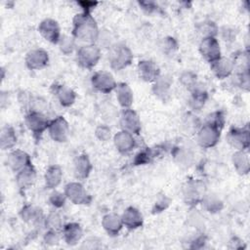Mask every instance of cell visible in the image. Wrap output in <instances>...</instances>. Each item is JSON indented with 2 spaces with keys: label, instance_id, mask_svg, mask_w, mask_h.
Returning <instances> with one entry per match:
<instances>
[{
  "label": "cell",
  "instance_id": "obj_1",
  "mask_svg": "<svg viewBox=\"0 0 250 250\" xmlns=\"http://www.w3.org/2000/svg\"><path fill=\"white\" fill-rule=\"evenodd\" d=\"M73 34L76 38L89 43L97 40L99 31L95 21L87 14L77 15L74 19Z\"/></svg>",
  "mask_w": 250,
  "mask_h": 250
},
{
  "label": "cell",
  "instance_id": "obj_2",
  "mask_svg": "<svg viewBox=\"0 0 250 250\" xmlns=\"http://www.w3.org/2000/svg\"><path fill=\"white\" fill-rule=\"evenodd\" d=\"M108 60L111 67L119 70L131 63L133 55L128 47L124 45H117L111 49Z\"/></svg>",
  "mask_w": 250,
  "mask_h": 250
},
{
  "label": "cell",
  "instance_id": "obj_3",
  "mask_svg": "<svg viewBox=\"0 0 250 250\" xmlns=\"http://www.w3.org/2000/svg\"><path fill=\"white\" fill-rule=\"evenodd\" d=\"M100 49L93 44L85 45L81 47L77 52V62L82 67L85 68H91L95 66L100 60Z\"/></svg>",
  "mask_w": 250,
  "mask_h": 250
},
{
  "label": "cell",
  "instance_id": "obj_4",
  "mask_svg": "<svg viewBox=\"0 0 250 250\" xmlns=\"http://www.w3.org/2000/svg\"><path fill=\"white\" fill-rule=\"evenodd\" d=\"M199 51L209 62H214L221 58L220 45L215 37H204L200 43Z\"/></svg>",
  "mask_w": 250,
  "mask_h": 250
},
{
  "label": "cell",
  "instance_id": "obj_5",
  "mask_svg": "<svg viewBox=\"0 0 250 250\" xmlns=\"http://www.w3.org/2000/svg\"><path fill=\"white\" fill-rule=\"evenodd\" d=\"M64 194L74 204H88L91 200L90 195L79 183H70L66 185Z\"/></svg>",
  "mask_w": 250,
  "mask_h": 250
},
{
  "label": "cell",
  "instance_id": "obj_6",
  "mask_svg": "<svg viewBox=\"0 0 250 250\" xmlns=\"http://www.w3.org/2000/svg\"><path fill=\"white\" fill-rule=\"evenodd\" d=\"M92 84L98 91L103 93H109L117 86L113 76L106 71L95 73L92 77Z\"/></svg>",
  "mask_w": 250,
  "mask_h": 250
},
{
  "label": "cell",
  "instance_id": "obj_7",
  "mask_svg": "<svg viewBox=\"0 0 250 250\" xmlns=\"http://www.w3.org/2000/svg\"><path fill=\"white\" fill-rule=\"evenodd\" d=\"M25 124L34 136H40L49 127L46 117L38 111H30L25 117Z\"/></svg>",
  "mask_w": 250,
  "mask_h": 250
},
{
  "label": "cell",
  "instance_id": "obj_8",
  "mask_svg": "<svg viewBox=\"0 0 250 250\" xmlns=\"http://www.w3.org/2000/svg\"><path fill=\"white\" fill-rule=\"evenodd\" d=\"M220 138V130L212 125H204L198 132L197 140L201 146L211 147L214 146Z\"/></svg>",
  "mask_w": 250,
  "mask_h": 250
},
{
  "label": "cell",
  "instance_id": "obj_9",
  "mask_svg": "<svg viewBox=\"0 0 250 250\" xmlns=\"http://www.w3.org/2000/svg\"><path fill=\"white\" fill-rule=\"evenodd\" d=\"M49 133L56 142H65L68 136V124L62 116L57 117L49 124Z\"/></svg>",
  "mask_w": 250,
  "mask_h": 250
},
{
  "label": "cell",
  "instance_id": "obj_10",
  "mask_svg": "<svg viewBox=\"0 0 250 250\" xmlns=\"http://www.w3.org/2000/svg\"><path fill=\"white\" fill-rule=\"evenodd\" d=\"M121 126L124 131L131 134H139L141 131V121L139 116L130 108H125V110L122 112Z\"/></svg>",
  "mask_w": 250,
  "mask_h": 250
},
{
  "label": "cell",
  "instance_id": "obj_11",
  "mask_svg": "<svg viewBox=\"0 0 250 250\" xmlns=\"http://www.w3.org/2000/svg\"><path fill=\"white\" fill-rule=\"evenodd\" d=\"M48 53L43 49H34L27 53L25 62L30 69L43 68L48 63Z\"/></svg>",
  "mask_w": 250,
  "mask_h": 250
},
{
  "label": "cell",
  "instance_id": "obj_12",
  "mask_svg": "<svg viewBox=\"0 0 250 250\" xmlns=\"http://www.w3.org/2000/svg\"><path fill=\"white\" fill-rule=\"evenodd\" d=\"M39 31L42 36L51 43H58L61 39L60 27L57 21L53 20H45L42 21L39 25Z\"/></svg>",
  "mask_w": 250,
  "mask_h": 250
},
{
  "label": "cell",
  "instance_id": "obj_13",
  "mask_svg": "<svg viewBox=\"0 0 250 250\" xmlns=\"http://www.w3.org/2000/svg\"><path fill=\"white\" fill-rule=\"evenodd\" d=\"M8 166L15 172H19L30 165L29 156L22 150H14L7 157Z\"/></svg>",
  "mask_w": 250,
  "mask_h": 250
},
{
  "label": "cell",
  "instance_id": "obj_14",
  "mask_svg": "<svg viewBox=\"0 0 250 250\" xmlns=\"http://www.w3.org/2000/svg\"><path fill=\"white\" fill-rule=\"evenodd\" d=\"M229 143L235 148L243 150L248 146L249 138L248 131H244L238 128H232L228 135Z\"/></svg>",
  "mask_w": 250,
  "mask_h": 250
},
{
  "label": "cell",
  "instance_id": "obj_15",
  "mask_svg": "<svg viewBox=\"0 0 250 250\" xmlns=\"http://www.w3.org/2000/svg\"><path fill=\"white\" fill-rule=\"evenodd\" d=\"M83 234L82 228L77 223H70L62 228L63 240L68 245H75L81 239Z\"/></svg>",
  "mask_w": 250,
  "mask_h": 250
},
{
  "label": "cell",
  "instance_id": "obj_16",
  "mask_svg": "<svg viewBox=\"0 0 250 250\" xmlns=\"http://www.w3.org/2000/svg\"><path fill=\"white\" fill-rule=\"evenodd\" d=\"M123 226L129 229H135L143 225V216L138 209L134 207L127 208L121 216Z\"/></svg>",
  "mask_w": 250,
  "mask_h": 250
},
{
  "label": "cell",
  "instance_id": "obj_17",
  "mask_svg": "<svg viewBox=\"0 0 250 250\" xmlns=\"http://www.w3.org/2000/svg\"><path fill=\"white\" fill-rule=\"evenodd\" d=\"M140 76L147 82L155 81L159 77V68L151 61H142L138 65Z\"/></svg>",
  "mask_w": 250,
  "mask_h": 250
},
{
  "label": "cell",
  "instance_id": "obj_18",
  "mask_svg": "<svg viewBox=\"0 0 250 250\" xmlns=\"http://www.w3.org/2000/svg\"><path fill=\"white\" fill-rule=\"evenodd\" d=\"M102 225L104 230L111 236H115L119 233L123 227L122 219L116 214H107L104 217Z\"/></svg>",
  "mask_w": 250,
  "mask_h": 250
},
{
  "label": "cell",
  "instance_id": "obj_19",
  "mask_svg": "<svg viewBox=\"0 0 250 250\" xmlns=\"http://www.w3.org/2000/svg\"><path fill=\"white\" fill-rule=\"evenodd\" d=\"M114 144L116 148L122 152L126 153L132 150V148L135 146V141L131 133L126 132V131H121L117 133L114 137Z\"/></svg>",
  "mask_w": 250,
  "mask_h": 250
},
{
  "label": "cell",
  "instance_id": "obj_20",
  "mask_svg": "<svg viewBox=\"0 0 250 250\" xmlns=\"http://www.w3.org/2000/svg\"><path fill=\"white\" fill-rule=\"evenodd\" d=\"M35 170L30 164L18 172L17 183L21 188H28L30 186L33 185L35 181Z\"/></svg>",
  "mask_w": 250,
  "mask_h": 250
},
{
  "label": "cell",
  "instance_id": "obj_21",
  "mask_svg": "<svg viewBox=\"0 0 250 250\" xmlns=\"http://www.w3.org/2000/svg\"><path fill=\"white\" fill-rule=\"evenodd\" d=\"M233 68L232 62L225 58H220L216 62H212V69L218 78L228 77Z\"/></svg>",
  "mask_w": 250,
  "mask_h": 250
},
{
  "label": "cell",
  "instance_id": "obj_22",
  "mask_svg": "<svg viewBox=\"0 0 250 250\" xmlns=\"http://www.w3.org/2000/svg\"><path fill=\"white\" fill-rule=\"evenodd\" d=\"M92 169L91 162L87 155H79L74 161V173L76 178L85 179L89 176Z\"/></svg>",
  "mask_w": 250,
  "mask_h": 250
},
{
  "label": "cell",
  "instance_id": "obj_23",
  "mask_svg": "<svg viewBox=\"0 0 250 250\" xmlns=\"http://www.w3.org/2000/svg\"><path fill=\"white\" fill-rule=\"evenodd\" d=\"M116 98L121 106L129 108L133 102V93L126 83H119L116 86Z\"/></svg>",
  "mask_w": 250,
  "mask_h": 250
},
{
  "label": "cell",
  "instance_id": "obj_24",
  "mask_svg": "<svg viewBox=\"0 0 250 250\" xmlns=\"http://www.w3.org/2000/svg\"><path fill=\"white\" fill-rule=\"evenodd\" d=\"M62 177V172L59 166L57 165L50 166L45 174L46 186L49 188H56L61 183Z\"/></svg>",
  "mask_w": 250,
  "mask_h": 250
},
{
  "label": "cell",
  "instance_id": "obj_25",
  "mask_svg": "<svg viewBox=\"0 0 250 250\" xmlns=\"http://www.w3.org/2000/svg\"><path fill=\"white\" fill-rule=\"evenodd\" d=\"M1 147L2 149H10L17 143V137L12 127L5 126L1 131Z\"/></svg>",
  "mask_w": 250,
  "mask_h": 250
},
{
  "label": "cell",
  "instance_id": "obj_26",
  "mask_svg": "<svg viewBox=\"0 0 250 250\" xmlns=\"http://www.w3.org/2000/svg\"><path fill=\"white\" fill-rule=\"evenodd\" d=\"M55 93L57 94L60 103L64 106L71 105L75 100V93L64 86H59L56 88Z\"/></svg>",
  "mask_w": 250,
  "mask_h": 250
},
{
  "label": "cell",
  "instance_id": "obj_27",
  "mask_svg": "<svg viewBox=\"0 0 250 250\" xmlns=\"http://www.w3.org/2000/svg\"><path fill=\"white\" fill-rule=\"evenodd\" d=\"M233 163H234L236 170L240 174H246L248 172V168H249L248 156L242 150L237 151L233 155Z\"/></svg>",
  "mask_w": 250,
  "mask_h": 250
},
{
  "label": "cell",
  "instance_id": "obj_28",
  "mask_svg": "<svg viewBox=\"0 0 250 250\" xmlns=\"http://www.w3.org/2000/svg\"><path fill=\"white\" fill-rule=\"evenodd\" d=\"M154 86H153V90L155 95L157 96H165L168 93V90L170 88L171 85V80L164 76V77H158L155 81H154Z\"/></svg>",
  "mask_w": 250,
  "mask_h": 250
},
{
  "label": "cell",
  "instance_id": "obj_29",
  "mask_svg": "<svg viewBox=\"0 0 250 250\" xmlns=\"http://www.w3.org/2000/svg\"><path fill=\"white\" fill-rule=\"evenodd\" d=\"M40 210L35 209L34 207L28 205L22 208V210L21 211V216L22 218V220L26 221V222H30V223H34L37 222L38 219L41 218L40 216Z\"/></svg>",
  "mask_w": 250,
  "mask_h": 250
},
{
  "label": "cell",
  "instance_id": "obj_30",
  "mask_svg": "<svg viewBox=\"0 0 250 250\" xmlns=\"http://www.w3.org/2000/svg\"><path fill=\"white\" fill-rule=\"evenodd\" d=\"M207 95L206 92L196 90L193 92L192 97L190 99V105L194 109H199L204 105V103L206 101Z\"/></svg>",
  "mask_w": 250,
  "mask_h": 250
},
{
  "label": "cell",
  "instance_id": "obj_31",
  "mask_svg": "<svg viewBox=\"0 0 250 250\" xmlns=\"http://www.w3.org/2000/svg\"><path fill=\"white\" fill-rule=\"evenodd\" d=\"M46 226L53 230H60L62 229V219L59 216V214L57 213H52L48 216V218L46 219Z\"/></svg>",
  "mask_w": 250,
  "mask_h": 250
},
{
  "label": "cell",
  "instance_id": "obj_32",
  "mask_svg": "<svg viewBox=\"0 0 250 250\" xmlns=\"http://www.w3.org/2000/svg\"><path fill=\"white\" fill-rule=\"evenodd\" d=\"M225 123V118L224 115L221 112H214L212 113L209 117H208V122L207 124L212 125L216 128H218L219 130H221V128L224 126Z\"/></svg>",
  "mask_w": 250,
  "mask_h": 250
},
{
  "label": "cell",
  "instance_id": "obj_33",
  "mask_svg": "<svg viewBox=\"0 0 250 250\" xmlns=\"http://www.w3.org/2000/svg\"><path fill=\"white\" fill-rule=\"evenodd\" d=\"M60 47L62 52H63L64 54H69L72 52L73 48H74V42L71 38L63 36L60 39Z\"/></svg>",
  "mask_w": 250,
  "mask_h": 250
},
{
  "label": "cell",
  "instance_id": "obj_34",
  "mask_svg": "<svg viewBox=\"0 0 250 250\" xmlns=\"http://www.w3.org/2000/svg\"><path fill=\"white\" fill-rule=\"evenodd\" d=\"M44 241H45L46 244L51 245V246L57 245L59 243V241H60V236L58 234V231L50 229L48 232L45 233Z\"/></svg>",
  "mask_w": 250,
  "mask_h": 250
},
{
  "label": "cell",
  "instance_id": "obj_35",
  "mask_svg": "<svg viewBox=\"0 0 250 250\" xmlns=\"http://www.w3.org/2000/svg\"><path fill=\"white\" fill-rule=\"evenodd\" d=\"M50 201H51L52 205H54L55 207L60 208V207L63 206V204H64V194H62L61 192H58V191H55L51 194Z\"/></svg>",
  "mask_w": 250,
  "mask_h": 250
},
{
  "label": "cell",
  "instance_id": "obj_36",
  "mask_svg": "<svg viewBox=\"0 0 250 250\" xmlns=\"http://www.w3.org/2000/svg\"><path fill=\"white\" fill-rule=\"evenodd\" d=\"M204 203L206 205V208L209 210V212H214V211H219L221 209L220 205L222 204L218 199L214 200L213 198L210 199V197H207L204 200Z\"/></svg>",
  "mask_w": 250,
  "mask_h": 250
},
{
  "label": "cell",
  "instance_id": "obj_37",
  "mask_svg": "<svg viewBox=\"0 0 250 250\" xmlns=\"http://www.w3.org/2000/svg\"><path fill=\"white\" fill-rule=\"evenodd\" d=\"M182 82L184 85H186V87H193L194 83H195V76L190 73V72H186L182 75Z\"/></svg>",
  "mask_w": 250,
  "mask_h": 250
},
{
  "label": "cell",
  "instance_id": "obj_38",
  "mask_svg": "<svg viewBox=\"0 0 250 250\" xmlns=\"http://www.w3.org/2000/svg\"><path fill=\"white\" fill-rule=\"evenodd\" d=\"M97 136L102 140V141H106L110 137V130L105 127V126H100L97 131Z\"/></svg>",
  "mask_w": 250,
  "mask_h": 250
}]
</instances>
